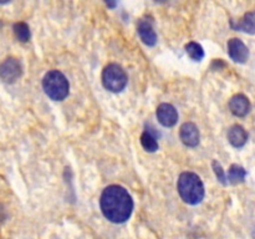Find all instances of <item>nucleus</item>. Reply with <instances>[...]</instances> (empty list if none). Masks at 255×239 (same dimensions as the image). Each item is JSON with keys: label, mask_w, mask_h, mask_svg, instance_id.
<instances>
[{"label": "nucleus", "mask_w": 255, "mask_h": 239, "mask_svg": "<svg viewBox=\"0 0 255 239\" xmlns=\"http://www.w3.org/2000/svg\"><path fill=\"white\" fill-rule=\"evenodd\" d=\"M104 216L112 223H125L133 211V201L128 192L121 186H109L100 198Z\"/></svg>", "instance_id": "f257e3e1"}, {"label": "nucleus", "mask_w": 255, "mask_h": 239, "mask_svg": "<svg viewBox=\"0 0 255 239\" xmlns=\"http://www.w3.org/2000/svg\"><path fill=\"white\" fill-rule=\"evenodd\" d=\"M177 188L181 198L188 204L201 203L204 197L203 183L201 178L192 172H184L179 176Z\"/></svg>", "instance_id": "f03ea898"}, {"label": "nucleus", "mask_w": 255, "mask_h": 239, "mask_svg": "<svg viewBox=\"0 0 255 239\" xmlns=\"http://www.w3.org/2000/svg\"><path fill=\"white\" fill-rule=\"evenodd\" d=\"M42 87L47 96L54 101H62L69 95L70 85L62 72L57 70L49 71L42 80Z\"/></svg>", "instance_id": "7ed1b4c3"}, {"label": "nucleus", "mask_w": 255, "mask_h": 239, "mask_svg": "<svg viewBox=\"0 0 255 239\" xmlns=\"http://www.w3.org/2000/svg\"><path fill=\"white\" fill-rule=\"evenodd\" d=\"M127 74L120 65L110 64L102 71V84L111 92H121L126 87Z\"/></svg>", "instance_id": "20e7f679"}, {"label": "nucleus", "mask_w": 255, "mask_h": 239, "mask_svg": "<svg viewBox=\"0 0 255 239\" xmlns=\"http://www.w3.org/2000/svg\"><path fill=\"white\" fill-rule=\"evenodd\" d=\"M22 74V67L19 60L14 57H7L0 64V79L6 84L16 81Z\"/></svg>", "instance_id": "39448f33"}, {"label": "nucleus", "mask_w": 255, "mask_h": 239, "mask_svg": "<svg viewBox=\"0 0 255 239\" xmlns=\"http://www.w3.org/2000/svg\"><path fill=\"white\" fill-rule=\"evenodd\" d=\"M156 116L164 127H172L178 121V112L171 104H161L157 107Z\"/></svg>", "instance_id": "423d86ee"}, {"label": "nucleus", "mask_w": 255, "mask_h": 239, "mask_svg": "<svg viewBox=\"0 0 255 239\" xmlns=\"http://www.w3.org/2000/svg\"><path fill=\"white\" fill-rule=\"evenodd\" d=\"M228 54L236 62L244 64L249 57V50L241 39L233 37L228 41Z\"/></svg>", "instance_id": "0eeeda50"}, {"label": "nucleus", "mask_w": 255, "mask_h": 239, "mask_svg": "<svg viewBox=\"0 0 255 239\" xmlns=\"http://www.w3.org/2000/svg\"><path fill=\"white\" fill-rule=\"evenodd\" d=\"M179 137L182 142L188 147H196L199 143V129L192 122H186L179 129Z\"/></svg>", "instance_id": "6e6552de"}, {"label": "nucleus", "mask_w": 255, "mask_h": 239, "mask_svg": "<svg viewBox=\"0 0 255 239\" xmlns=\"http://www.w3.org/2000/svg\"><path fill=\"white\" fill-rule=\"evenodd\" d=\"M229 110L234 116L244 117L251 111V101L248 97L242 94L234 95L229 101Z\"/></svg>", "instance_id": "1a4fd4ad"}, {"label": "nucleus", "mask_w": 255, "mask_h": 239, "mask_svg": "<svg viewBox=\"0 0 255 239\" xmlns=\"http://www.w3.org/2000/svg\"><path fill=\"white\" fill-rule=\"evenodd\" d=\"M137 31H138V35L142 41L146 45H148V46H153L157 42V35L154 32L151 21H148V20H139L138 24H137Z\"/></svg>", "instance_id": "9d476101"}, {"label": "nucleus", "mask_w": 255, "mask_h": 239, "mask_svg": "<svg viewBox=\"0 0 255 239\" xmlns=\"http://www.w3.org/2000/svg\"><path fill=\"white\" fill-rule=\"evenodd\" d=\"M228 139L232 146H234L236 148H241L248 141V133H247V131L242 126L234 124L228 131Z\"/></svg>", "instance_id": "9b49d317"}, {"label": "nucleus", "mask_w": 255, "mask_h": 239, "mask_svg": "<svg viewBox=\"0 0 255 239\" xmlns=\"http://www.w3.org/2000/svg\"><path fill=\"white\" fill-rule=\"evenodd\" d=\"M232 27L247 34H255V11H249L237 24L231 22Z\"/></svg>", "instance_id": "f8f14e48"}, {"label": "nucleus", "mask_w": 255, "mask_h": 239, "mask_svg": "<svg viewBox=\"0 0 255 239\" xmlns=\"http://www.w3.org/2000/svg\"><path fill=\"white\" fill-rule=\"evenodd\" d=\"M247 176V172L243 167L238 166V164H232L231 168L228 171V176H227V179H228L229 183L232 184H238L242 183L244 181Z\"/></svg>", "instance_id": "ddd939ff"}, {"label": "nucleus", "mask_w": 255, "mask_h": 239, "mask_svg": "<svg viewBox=\"0 0 255 239\" xmlns=\"http://www.w3.org/2000/svg\"><path fill=\"white\" fill-rule=\"evenodd\" d=\"M141 144L147 152H156L158 149V142L151 131L146 129L141 136Z\"/></svg>", "instance_id": "4468645a"}, {"label": "nucleus", "mask_w": 255, "mask_h": 239, "mask_svg": "<svg viewBox=\"0 0 255 239\" xmlns=\"http://www.w3.org/2000/svg\"><path fill=\"white\" fill-rule=\"evenodd\" d=\"M186 52L188 54V56L191 57L192 60H194V61H201L204 57V50L198 42H188V44L186 45Z\"/></svg>", "instance_id": "2eb2a0df"}, {"label": "nucleus", "mask_w": 255, "mask_h": 239, "mask_svg": "<svg viewBox=\"0 0 255 239\" xmlns=\"http://www.w3.org/2000/svg\"><path fill=\"white\" fill-rule=\"evenodd\" d=\"M12 30H14L15 36H16V39L19 40V41L21 42L29 41L30 29L29 26H27L26 22H22V21L16 22V24H14V26H12Z\"/></svg>", "instance_id": "dca6fc26"}, {"label": "nucleus", "mask_w": 255, "mask_h": 239, "mask_svg": "<svg viewBox=\"0 0 255 239\" xmlns=\"http://www.w3.org/2000/svg\"><path fill=\"white\" fill-rule=\"evenodd\" d=\"M213 169H214V173H216L217 178H218V181L222 182L223 184H226L227 183V176H226V173H224L222 166L217 161L213 162Z\"/></svg>", "instance_id": "f3484780"}]
</instances>
